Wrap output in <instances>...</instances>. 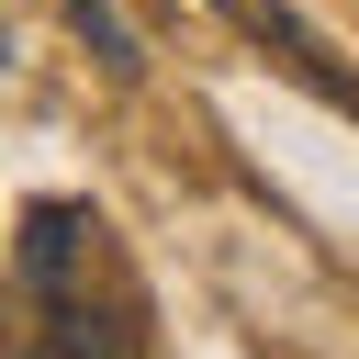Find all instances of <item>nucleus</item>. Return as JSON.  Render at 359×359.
<instances>
[{"label": "nucleus", "mask_w": 359, "mask_h": 359, "mask_svg": "<svg viewBox=\"0 0 359 359\" xmlns=\"http://www.w3.org/2000/svg\"><path fill=\"white\" fill-rule=\"evenodd\" d=\"M11 280H22L45 359H135L146 348V280H135L112 213H90V202H22Z\"/></svg>", "instance_id": "obj_1"}, {"label": "nucleus", "mask_w": 359, "mask_h": 359, "mask_svg": "<svg viewBox=\"0 0 359 359\" xmlns=\"http://www.w3.org/2000/svg\"><path fill=\"white\" fill-rule=\"evenodd\" d=\"M67 22H79V34H90V56H101V67H112V79H146V45H135V34H123V11H112V0H67Z\"/></svg>", "instance_id": "obj_2"}]
</instances>
